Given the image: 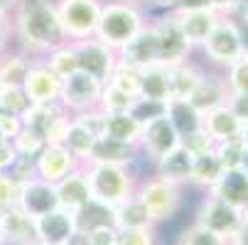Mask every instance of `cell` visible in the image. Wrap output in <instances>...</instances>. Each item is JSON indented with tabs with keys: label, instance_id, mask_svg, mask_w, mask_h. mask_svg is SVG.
I'll return each mask as SVG.
<instances>
[{
	"label": "cell",
	"instance_id": "6da1fadb",
	"mask_svg": "<svg viewBox=\"0 0 248 245\" xmlns=\"http://www.w3.org/2000/svg\"><path fill=\"white\" fill-rule=\"evenodd\" d=\"M17 29L20 37L34 49H57L66 37L59 13L49 0H20Z\"/></svg>",
	"mask_w": 248,
	"mask_h": 245
},
{
	"label": "cell",
	"instance_id": "7a4b0ae2",
	"mask_svg": "<svg viewBox=\"0 0 248 245\" xmlns=\"http://www.w3.org/2000/svg\"><path fill=\"white\" fill-rule=\"evenodd\" d=\"M86 179L91 187V199L93 203L113 211L125 199L135 194L133 189V177L125 167L121 164H89Z\"/></svg>",
	"mask_w": 248,
	"mask_h": 245
},
{
	"label": "cell",
	"instance_id": "3957f363",
	"mask_svg": "<svg viewBox=\"0 0 248 245\" xmlns=\"http://www.w3.org/2000/svg\"><path fill=\"white\" fill-rule=\"evenodd\" d=\"M138 29H143V15L130 3H111L101 8L96 37L106 47H123Z\"/></svg>",
	"mask_w": 248,
	"mask_h": 245
},
{
	"label": "cell",
	"instance_id": "277c9868",
	"mask_svg": "<svg viewBox=\"0 0 248 245\" xmlns=\"http://www.w3.org/2000/svg\"><path fill=\"white\" fill-rule=\"evenodd\" d=\"M138 199L145 203L153 223H160V221H170L177 214V208L182 203V189H180V184H174L157 174V177L148 179L140 187Z\"/></svg>",
	"mask_w": 248,
	"mask_h": 245
},
{
	"label": "cell",
	"instance_id": "5b68a950",
	"mask_svg": "<svg viewBox=\"0 0 248 245\" xmlns=\"http://www.w3.org/2000/svg\"><path fill=\"white\" fill-rule=\"evenodd\" d=\"M204 54L209 61L217 66H229L243 54V42H241V25L233 17H221L217 27L211 29L206 42L202 44Z\"/></svg>",
	"mask_w": 248,
	"mask_h": 245
},
{
	"label": "cell",
	"instance_id": "8992f818",
	"mask_svg": "<svg viewBox=\"0 0 248 245\" xmlns=\"http://www.w3.org/2000/svg\"><path fill=\"white\" fill-rule=\"evenodd\" d=\"M57 13L66 37L84 40L89 34H96L101 20V5L96 0H62Z\"/></svg>",
	"mask_w": 248,
	"mask_h": 245
},
{
	"label": "cell",
	"instance_id": "52a82bcc",
	"mask_svg": "<svg viewBox=\"0 0 248 245\" xmlns=\"http://www.w3.org/2000/svg\"><path fill=\"white\" fill-rule=\"evenodd\" d=\"M194 223L204 226L206 231L217 233L221 238H231L243 226V211L224 203L217 196L206 194V199L199 203V211H197V221Z\"/></svg>",
	"mask_w": 248,
	"mask_h": 245
},
{
	"label": "cell",
	"instance_id": "ba28073f",
	"mask_svg": "<svg viewBox=\"0 0 248 245\" xmlns=\"http://www.w3.org/2000/svg\"><path fill=\"white\" fill-rule=\"evenodd\" d=\"M37 240L49 245H72L79 235V214H72L66 208L57 206L54 211L34 218Z\"/></svg>",
	"mask_w": 248,
	"mask_h": 245
},
{
	"label": "cell",
	"instance_id": "9c48e42d",
	"mask_svg": "<svg viewBox=\"0 0 248 245\" xmlns=\"http://www.w3.org/2000/svg\"><path fill=\"white\" fill-rule=\"evenodd\" d=\"M101 91H103V84L98 79H93L91 74L77 69L74 74H69V76L62 79V93L59 96H62V101L66 103L69 108L89 111L101 101Z\"/></svg>",
	"mask_w": 248,
	"mask_h": 245
},
{
	"label": "cell",
	"instance_id": "30bf717a",
	"mask_svg": "<svg viewBox=\"0 0 248 245\" xmlns=\"http://www.w3.org/2000/svg\"><path fill=\"white\" fill-rule=\"evenodd\" d=\"M157 32V64L162 66H174L187 61V52L192 49V44L185 40V34L180 29L177 17H165L157 25H153Z\"/></svg>",
	"mask_w": 248,
	"mask_h": 245
},
{
	"label": "cell",
	"instance_id": "8fae6325",
	"mask_svg": "<svg viewBox=\"0 0 248 245\" xmlns=\"http://www.w3.org/2000/svg\"><path fill=\"white\" fill-rule=\"evenodd\" d=\"M145 152L157 162L160 157H165L167 152H172L174 147L182 145V135L177 132V128L172 125V120L165 115L155 118V120H148L143 125V137H140Z\"/></svg>",
	"mask_w": 248,
	"mask_h": 245
},
{
	"label": "cell",
	"instance_id": "7c38bea8",
	"mask_svg": "<svg viewBox=\"0 0 248 245\" xmlns=\"http://www.w3.org/2000/svg\"><path fill=\"white\" fill-rule=\"evenodd\" d=\"M17 206L32 218H40L49 211L59 206V199H57V189L54 184L40 179V177H32L27 182L20 184V199H17Z\"/></svg>",
	"mask_w": 248,
	"mask_h": 245
},
{
	"label": "cell",
	"instance_id": "4fadbf2b",
	"mask_svg": "<svg viewBox=\"0 0 248 245\" xmlns=\"http://www.w3.org/2000/svg\"><path fill=\"white\" fill-rule=\"evenodd\" d=\"M37 243L34 218L27 216L20 206L0 211V245H32Z\"/></svg>",
	"mask_w": 248,
	"mask_h": 245
},
{
	"label": "cell",
	"instance_id": "5bb4252c",
	"mask_svg": "<svg viewBox=\"0 0 248 245\" xmlns=\"http://www.w3.org/2000/svg\"><path fill=\"white\" fill-rule=\"evenodd\" d=\"M77 157L69 152L64 145H45L42 152L34 157V172L37 177L49 182V184H57L59 179H64L69 172L77 169Z\"/></svg>",
	"mask_w": 248,
	"mask_h": 245
},
{
	"label": "cell",
	"instance_id": "9a60e30c",
	"mask_svg": "<svg viewBox=\"0 0 248 245\" xmlns=\"http://www.w3.org/2000/svg\"><path fill=\"white\" fill-rule=\"evenodd\" d=\"M74 49H77V59H79L81 72L91 74L101 84L111 79V72L116 66V57H113L111 47H106L96 40V42H79V44H74Z\"/></svg>",
	"mask_w": 248,
	"mask_h": 245
},
{
	"label": "cell",
	"instance_id": "2e32d148",
	"mask_svg": "<svg viewBox=\"0 0 248 245\" xmlns=\"http://www.w3.org/2000/svg\"><path fill=\"white\" fill-rule=\"evenodd\" d=\"M54 189H57L59 206L66 208V211H72V214H81L89 203H93L86 172H79V169L69 172L64 179H59L54 184Z\"/></svg>",
	"mask_w": 248,
	"mask_h": 245
},
{
	"label": "cell",
	"instance_id": "e0dca14e",
	"mask_svg": "<svg viewBox=\"0 0 248 245\" xmlns=\"http://www.w3.org/2000/svg\"><path fill=\"white\" fill-rule=\"evenodd\" d=\"M121 61H125L135 69H148V66L157 64V32H155V27L138 29L121 47Z\"/></svg>",
	"mask_w": 248,
	"mask_h": 245
},
{
	"label": "cell",
	"instance_id": "ac0fdd59",
	"mask_svg": "<svg viewBox=\"0 0 248 245\" xmlns=\"http://www.w3.org/2000/svg\"><path fill=\"white\" fill-rule=\"evenodd\" d=\"M22 91L30 103H57L62 93V79L49 66H30Z\"/></svg>",
	"mask_w": 248,
	"mask_h": 245
},
{
	"label": "cell",
	"instance_id": "d6986e66",
	"mask_svg": "<svg viewBox=\"0 0 248 245\" xmlns=\"http://www.w3.org/2000/svg\"><path fill=\"white\" fill-rule=\"evenodd\" d=\"M180 29L185 34V40L192 47H202L206 42V37L211 34V29L217 27V22L221 20L219 13H214L211 8H199V10H177L174 13Z\"/></svg>",
	"mask_w": 248,
	"mask_h": 245
},
{
	"label": "cell",
	"instance_id": "ffe728a7",
	"mask_svg": "<svg viewBox=\"0 0 248 245\" xmlns=\"http://www.w3.org/2000/svg\"><path fill=\"white\" fill-rule=\"evenodd\" d=\"M211 196L221 199L224 203L238 208V211H246L248 208V172L241 169H229L224 172L219 182L209 189Z\"/></svg>",
	"mask_w": 248,
	"mask_h": 245
},
{
	"label": "cell",
	"instance_id": "44dd1931",
	"mask_svg": "<svg viewBox=\"0 0 248 245\" xmlns=\"http://www.w3.org/2000/svg\"><path fill=\"white\" fill-rule=\"evenodd\" d=\"M229 86H226V81L221 79V76H206L204 74V79L199 81V86L192 91V96L187 98V103L199 113V115H204V113H209V111H214V108H219V106H224L226 103V98H229Z\"/></svg>",
	"mask_w": 248,
	"mask_h": 245
},
{
	"label": "cell",
	"instance_id": "7402d4cb",
	"mask_svg": "<svg viewBox=\"0 0 248 245\" xmlns=\"http://www.w3.org/2000/svg\"><path fill=\"white\" fill-rule=\"evenodd\" d=\"M202 128H206V132L217 140V143H224V140H233L241 135L243 123L236 118V113L226 106H219L214 111H209L202 115Z\"/></svg>",
	"mask_w": 248,
	"mask_h": 245
},
{
	"label": "cell",
	"instance_id": "603a6c76",
	"mask_svg": "<svg viewBox=\"0 0 248 245\" xmlns=\"http://www.w3.org/2000/svg\"><path fill=\"white\" fill-rule=\"evenodd\" d=\"M167 74H170V101H187L204 79V72L189 61L167 66Z\"/></svg>",
	"mask_w": 248,
	"mask_h": 245
},
{
	"label": "cell",
	"instance_id": "cb8c5ba5",
	"mask_svg": "<svg viewBox=\"0 0 248 245\" xmlns=\"http://www.w3.org/2000/svg\"><path fill=\"white\" fill-rule=\"evenodd\" d=\"M192 162H194V155L180 145V147H174L172 152H167L165 157H160L155 164H157V174L174 184H187L189 182V174H192Z\"/></svg>",
	"mask_w": 248,
	"mask_h": 245
},
{
	"label": "cell",
	"instance_id": "d4e9b609",
	"mask_svg": "<svg viewBox=\"0 0 248 245\" xmlns=\"http://www.w3.org/2000/svg\"><path fill=\"white\" fill-rule=\"evenodd\" d=\"M111 223L118 231H128V228H153V218L148 214L145 203L138 199V194H133L130 199H125L121 206H116L111 211Z\"/></svg>",
	"mask_w": 248,
	"mask_h": 245
},
{
	"label": "cell",
	"instance_id": "484cf974",
	"mask_svg": "<svg viewBox=\"0 0 248 245\" xmlns=\"http://www.w3.org/2000/svg\"><path fill=\"white\" fill-rule=\"evenodd\" d=\"M133 159V145L118 143V140L108 137V135H101L96 137L93 150L89 155V164H121L125 167Z\"/></svg>",
	"mask_w": 248,
	"mask_h": 245
},
{
	"label": "cell",
	"instance_id": "4316f807",
	"mask_svg": "<svg viewBox=\"0 0 248 245\" xmlns=\"http://www.w3.org/2000/svg\"><path fill=\"white\" fill-rule=\"evenodd\" d=\"M138 96L148 98V101L170 103V74H167V66L153 64V66L143 69V74H140Z\"/></svg>",
	"mask_w": 248,
	"mask_h": 245
},
{
	"label": "cell",
	"instance_id": "83f0119b",
	"mask_svg": "<svg viewBox=\"0 0 248 245\" xmlns=\"http://www.w3.org/2000/svg\"><path fill=\"white\" fill-rule=\"evenodd\" d=\"M106 135L125 145H135L143 137V123L135 120L128 111L123 113H106Z\"/></svg>",
	"mask_w": 248,
	"mask_h": 245
},
{
	"label": "cell",
	"instance_id": "f1b7e54d",
	"mask_svg": "<svg viewBox=\"0 0 248 245\" xmlns=\"http://www.w3.org/2000/svg\"><path fill=\"white\" fill-rule=\"evenodd\" d=\"M221 174H224V167H221V162H219L217 152L211 150V152H206V155H197V157H194L189 182L209 191L211 187H214V184L219 182Z\"/></svg>",
	"mask_w": 248,
	"mask_h": 245
},
{
	"label": "cell",
	"instance_id": "f546056e",
	"mask_svg": "<svg viewBox=\"0 0 248 245\" xmlns=\"http://www.w3.org/2000/svg\"><path fill=\"white\" fill-rule=\"evenodd\" d=\"M62 115V111L54 103H30V108L22 113V125L32 128L34 132H40L45 137L47 128Z\"/></svg>",
	"mask_w": 248,
	"mask_h": 245
},
{
	"label": "cell",
	"instance_id": "4dcf8cb0",
	"mask_svg": "<svg viewBox=\"0 0 248 245\" xmlns=\"http://www.w3.org/2000/svg\"><path fill=\"white\" fill-rule=\"evenodd\" d=\"M167 118L172 120V125L177 128V132H180L182 137L202 125V115L189 106L187 101H170L167 103Z\"/></svg>",
	"mask_w": 248,
	"mask_h": 245
},
{
	"label": "cell",
	"instance_id": "1f68e13d",
	"mask_svg": "<svg viewBox=\"0 0 248 245\" xmlns=\"http://www.w3.org/2000/svg\"><path fill=\"white\" fill-rule=\"evenodd\" d=\"M93 143H96V137L86 128H81L77 120L69 123V130H66V137H64V147L77 159H89V155L93 150Z\"/></svg>",
	"mask_w": 248,
	"mask_h": 245
},
{
	"label": "cell",
	"instance_id": "d6a6232c",
	"mask_svg": "<svg viewBox=\"0 0 248 245\" xmlns=\"http://www.w3.org/2000/svg\"><path fill=\"white\" fill-rule=\"evenodd\" d=\"M140 74H143V69H135L125 61H116L113 72H111V79L108 84L130 93V96H138V88H140Z\"/></svg>",
	"mask_w": 248,
	"mask_h": 245
},
{
	"label": "cell",
	"instance_id": "836d02e7",
	"mask_svg": "<svg viewBox=\"0 0 248 245\" xmlns=\"http://www.w3.org/2000/svg\"><path fill=\"white\" fill-rule=\"evenodd\" d=\"M224 172L229 169H241L243 167V157H246V147L241 143V137H233V140H224V143H217L214 147Z\"/></svg>",
	"mask_w": 248,
	"mask_h": 245
},
{
	"label": "cell",
	"instance_id": "e575fe53",
	"mask_svg": "<svg viewBox=\"0 0 248 245\" xmlns=\"http://www.w3.org/2000/svg\"><path fill=\"white\" fill-rule=\"evenodd\" d=\"M133 101H135V96H130V93L108 84L101 91V111L103 113H123V111H130Z\"/></svg>",
	"mask_w": 248,
	"mask_h": 245
},
{
	"label": "cell",
	"instance_id": "d590c367",
	"mask_svg": "<svg viewBox=\"0 0 248 245\" xmlns=\"http://www.w3.org/2000/svg\"><path fill=\"white\" fill-rule=\"evenodd\" d=\"M13 145H15V150H17L20 157H32L34 159V157L42 152V147H45V137L40 132H34L32 128L22 125V130L13 137Z\"/></svg>",
	"mask_w": 248,
	"mask_h": 245
},
{
	"label": "cell",
	"instance_id": "8d00e7d4",
	"mask_svg": "<svg viewBox=\"0 0 248 245\" xmlns=\"http://www.w3.org/2000/svg\"><path fill=\"white\" fill-rule=\"evenodd\" d=\"M27 108H30V101L20 86H0V111L3 113H13L22 118Z\"/></svg>",
	"mask_w": 248,
	"mask_h": 245
},
{
	"label": "cell",
	"instance_id": "74e56055",
	"mask_svg": "<svg viewBox=\"0 0 248 245\" xmlns=\"http://www.w3.org/2000/svg\"><path fill=\"white\" fill-rule=\"evenodd\" d=\"M47 66L52 69V72H54L59 79H64V76H69V74H74L77 69H79L77 49H74V47H64V44H62V47H57Z\"/></svg>",
	"mask_w": 248,
	"mask_h": 245
},
{
	"label": "cell",
	"instance_id": "f35d334b",
	"mask_svg": "<svg viewBox=\"0 0 248 245\" xmlns=\"http://www.w3.org/2000/svg\"><path fill=\"white\" fill-rule=\"evenodd\" d=\"M30 72V64L20 57H13V59H5L0 64V86H20L25 84V76Z\"/></svg>",
	"mask_w": 248,
	"mask_h": 245
},
{
	"label": "cell",
	"instance_id": "ab89813d",
	"mask_svg": "<svg viewBox=\"0 0 248 245\" xmlns=\"http://www.w3.org/2000/svg\"><path fill=\"white\" fill-rule=\"evenodd\" d=\"M177 245H226V238H221L217 233L206 231L204 226L194 223V226H189V228L182 231Z\"/></svg>",
	"mask_w": 248,
	"mask_h": 245
},
{
	"label": "cell",
	"instance_id": "60d3db41",
	"mask_svg": "<svg viewBox=\"0 0 248 245\" xmlns=\"http://www.w3.org/2000/svg\"><path fill=\"white\" fill-rule=\"evenodd\" d=\"M135 120H140V123H148V120H155V118H160V115H165L167 113V103H160V101H148V98H140V96H135V101H133V106H130V111H128Z\"/></svg>",
	"mask_w": 248,
	"mask_h": 245
},
{
	"label": "cell",
	"instance_id": "b9f144b4",
	"mask_svg": "<svg viewBox=\"0 0 248 245\" xmlns=\"http://www.w3.org/2000/svg\"><path fill=\"white\" fill-rule=\"evenodd\" d=\"M182 145L197 157V155H206V152H211L217 147V140L211 137L209 132H206V128H194L192 132H187L185 137H182Z\"/></svg>",
	"mask_w": 248,
	"mask_h": 245
},
{
	"label": "cell",
	"instance_id": "7bdbcfd3",
	"mask_svg": "<svg viewBox=\"0 0 248 245\" xmlns=\"http://www.w3.org/2000/svg\"><path fill=\"white\" fill-rule=\"evenodd\" d=\"M229 91H248V57L241 54L233 64L226 66V76H224Z\"/></svg>",
	"mask_w": 248,
	"mask_h": 245
},
{
	"label": "cell",
	"instance_id": "ee69618b",
	"mask_svg": "<svg viewBox=\"0 0 248 245\" xmlns=\"http://www.w3.org/2000/svg\"><path fill=\"white\" fill-rule=\"evenodd\" d=\"M81 128H86L93 137H101L106 135V113L103 111H79V115L74 118Z\"/></svg>",
	"mask_w": 248,
	"mask_h": 245
},
{
	"label": "cell",
	"instance_id": "f6af8a7d",
	"mask_svg": "<svg viewBox=\"0 0 248 245\" xmlns=\"http://www.w3.org/2000/svg\"><path fill=\"white\" fill-rule=\"evenodd\" d=\"M116 245H155V231H153V228H128V231H118Z\"/></svg>",
	"mask_w": 248,
	"mask_h": 245
},
{
	"label": "cell",
	"instance_id": "bcb514c9",
	"mask_svg": "<svg viewBox=\"0 0 248 245\" xmlns=\"http://www.w3.org/2000/svg\"><path fill=\"white\" fill-rule=\"evenodd\" d=\"M17 199H20V182L13 179L8 172H3L0 174V208L17 206Z\"/></svg>",
	"mask_w": 248,
	"mask_h": 245
},
{
	"label": "cell",
	"instance_id": "7dc6e473",
	"mask_svg": "<svg viewBox=\"0 0 248 245\" xmlns=\"http://www.w3.org/2000/svg\"><path fill=\"white\" fill-rule=\"evenodd\" d=\"M226 106L236 113L241 123H248V91H231L226 98Z\"/></svg>",
	"mask_w": 248,
	"mask_h": 245
},
{
	"label": "cell",
	"instance_id": "c3c4849f",
	"mask_svg": "<svg viewBox=\"0 0 248 245\" xmlns=\"http://www.w3.org/2000/svg\"><path fill=\"white\" fill-rule=\"evenodd\" d=\"M66 130H69V118L59 115L45 132V145H64V137H66Z\"/></svg>",
	"mask_w": 248,
	"mask_h": 245
},
{
	"label": "cell",
	"instance_id": "681fc988",
	"mask_svg": "<svg viewBox=\"0 0 248 245\" xmlns=\"http://www.w3.org/2000/svg\"><path fill=\"white\" fill-rule=\"evenodd\" d=\"M17 150L13 145V140H5V137H0V174L13 169V164L17 162Z\"/></svg>",
	"mask_w": 248,
	"mask_h": 245
},
{
	"label": "cell",
	"instance_id": "f907efd6",
	"mask_svg": "<svg viewBox=\"0 0 248 245\" xmlns=\"http://www.w3.org/2000/svg\"><path fill=\"white\" fill-rule=\"evenodd\" d=\"M22 130V118L13 113H0V137L13 140Z\"/></svg>",
	"mask_w": 248,
	"mask_h": 245
},
{
	"label": "cell",
	"instance_id": "816d5d0a",
	"mask_svg": "<svg viewBox=\"0 0 248 245\" xmlns=\"http://www.w3.org/2000/svg\"><path fill=\"white\" fill-rule=\"evenodd\" d=\"M243 0H211V10L219 13L221 17H231L236 10H241Z\"/></svg>",
	"mask_w": 248,
	"mask_h": 245
},
{
	"label": "cell",
	"instance_id": "f5cc1de1",
	"mask_svg": "<svg viewBox=\"0 0 248 245\" xmlns=\"http://www.w3.org/2000/svg\"><path fill=\"white\" fill-rule=\"evenodd\" d=\"M177 10H199V8H211V0H174Z\"/></svg>",
	"mask_w": 248,
	"mask_h": 245
},
{
	"label": "cell",
	"instance_id": "db71d44e",
	"mask_svg": "<svg viewBox=\"0 0 248 245\" xmlns=\"http://www.w3.org/2000/svg\"><path fill=\"white\" fill-rule=\"evenodd\" d=\"M5 37H8V20H5V13H0V47L5 44Z\"/></svg>",
	"mask_w": 248,
	"mask_h": 245
},
{
	"label": "cell",
	"instance_id": "11a10c76",
	"mask_svg": "<svg viewBox=\"0 0 248 245\" xmlns=\"http://www.w3.org/2000/svg\"><path fill=\"white\" fill-rule=\"evenodd\" d=\"M241 25V42H243V54L248 57V22H238Z\"/></svg>",
	"mask_w": 248,
	"mask_h": 245
},
{
	"label": "cell",
	"instance_id": "9f6ffc18",
	"mask_svg": "<svg viewBox=\"0 0 248 245\" xmlns=\"http://www.w3.org/2000/svg\"><path fill=\"white\" fill-rule=\"evenodd\" d=\"M238 137H241V143H243V147L248 150V123H243V128H241V135H238Z\"/></svg>",
	"mask_w": 248,
	"mask_h": 245
},
{
	"label": "cell",
	"instance_id": "6f0895ef",
	"mask_svg": "<svg viewBox=\"0 0 248 245\" xmlns=\"http://www.w3.org/2000/svg\"><path fill=\"white\" fill-rule=\"evenodd\" d=\"M243 169L248 172V150H246V157H243Z\"/></svg>",
	"mask_w": 248,
	"mask_h": 245
},
{
	"label": "cell",
	"instance_id": "680465c9",
	"mask_svg": "<svg viewBox=\"0 0 248 245\" xmlns=\"http://www.w3.org/2000/svg\"><path fill=\"white\" fill-rule=\"evenodd\" d=\"M157 3H162V5H174V0H157Z\"/></svg>",
	"mask_w": 248,
	"mask_h": 245
},
{
	"label": "cell",
	"instance_id": "91938a15",
	"mask_svg": "<svg viewBox=\"0 0 248 245\" xmlns=\"http://www.w3.org/2000/svg\"><path fill=\"white\" fill-rule=\"evenodd\" d=\"M32 245H49V243H42V240H37V243H32Z\"/></svg>",
	"mask_w": 248,
	"mask_h": 245
},
{
	"label": "cell",
	"instance_id": "94428289",
	"mask_svg": "<svg viewBox=\"0 0 248 245\" xmlns=\"http://www.w3.org/2000/svg\"><path fill=\"white\" fill-rule=\"evenodd\" d=\"M0 113H3V111H0Z\"/></svg>",
	"mask_w": 248,
	"mask_h": 245
}]
</instances>
